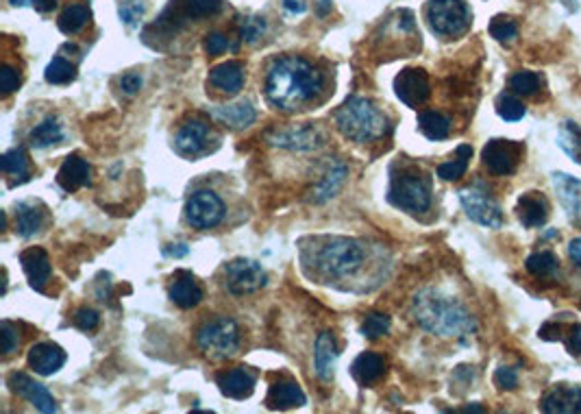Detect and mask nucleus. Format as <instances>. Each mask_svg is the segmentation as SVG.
Listing matches in <instances>:
<instances>
[{"label": "nucleus", "instance_id": "obj_37", "mask_svg": "<svg viewBox=\"0 0 581 414\" xmlns=\"http://www.w3.org/2000/svg\"><path fill=\"white\" fill-rule=\"evenodd\" d=\"M525 269H527L531 275L549 280V277H557V272H560V261H557L551 251H540V253L529 255L527 261H525Z\"/></svg>", "mask_w": 581, "mask_h": 414}, {"label": "nucleus", "instance_id": "obj_15", "mask_svg": "<svg viewBox=\"0 0 581 414\" xmlns=\"http://www.w3.org/2000/svg\"><path fill=\"white\" fill-rule=\"evenodd\" d=\"M268 142L288 151H316L322 144V135L311 124H300V127L272 131L268 133Z\"/></svg>", "mask_w": 581, "mask_h": 414}, {"label": "nucleus", "instance_id": "obj_35", "mask_svg": "<svg viewBox=\"0 0 581 414\" xmlns=\"http://www.w3.org/2000/svg\"><path fill=\"white\" fill-rule=\"evenodd\" d=\"M62 140H64V129L54 118H46L29 133L31 146H35V149H48V146L57 144V142Z\"/></svg>", "mask_w": 581, "mask_h": 414}, {"label": "nucleus", "instance_id": "obj_57", "mask_svg": "<svg viewBox=\"0 0 581 414\" xmlns=\"http://www.w3.org/2000/svg\"><path fill=\"white\" fill-rule=\"evenodd\" d=\"M464 412H484V408H481V406H466Z\"/></svg>", "mask_w": 581, "mask_h": 414}, {"label": "nucleus", "instance_id": "obj_54", "mask_svg": "<svg viewBox=\"0 0 581 414\" xmlns=\"http://www.w3.org/2000/svg\"><path fill=\"white\" fill-rule=\"evenodd\" d=\"M283 7H286L290 14H303L307 9V3L305 0H283Z\"/></svg>", "mask_w": 581, "mask_h": 414}, {"label": "nucleus", "instance_id": "obj_31", "mask_svg": "<svg viewBox=\"0 0 581 414\" xmlns=\"http://www.w3.org/2000/svg\"><path fill=\"white\" fill-rule=\"evenodd\" d=\"M419 127L425 133V138L440 142L447 140L448 133H451V118H447L440 112H434V109H425V112L419 113Z\"/></svg>", "mask_w": 581, "mask_h": 414}, {"label": "nucleus", "instance_id": "obj_14", "mask_svg": "<svg viewBox=\"0 0 581 414\" xmlns=\"http://www.w3.org/2000/svg\"><path fill=\"white\" fill-rule=\"evenodd\" d=\"M394 92L408 107H423L431 96L429 74L423 68H408L394 79Z\"/></svg>", "mask_w": 581, "mask_h": 414}, {"label": "nucleus", "instance_id": "obj_47", "mask_svg": "<svg viewBox=\"0 0 581 414\" xmlns=\"http://www.w3.org/2000/svg\"><path fill=\"white\" fill-rule=\"evenodd\" d=\"M98 323H101V316H98L96 310L92 308H81L76 310L74 314V325L79 327L81 331H94Z\"/></svg>", "mask_w": 581, "mask_h": 414}, {"label": "nucleus", "instance_id": "obj_3", "mask_svg": "<svg viewBox=\"0 0 581 414\" xmlns=\"http://www.w3.org/2000/svg\"><path fill=\"white\" fill-rule=\"evenodd\" d=\"M412 314L425 331L442 338H464L477 331L475 316L462 301L436 288H425L414 297Z\"/></svg>", "mask_w": 581, "mask_h": 414}, {"label": "nucleus", "instance_id": "obj_27", "mask_svg": "<svg viewBox=\"0 0 581 414\" xmlns=\"http://www.w3.org/2000/svg\"><path fill=\"white\" fill-rule=\"evenodd\" d=\"M305 401V392L300 390V386L294 384V381H279V384H272L266 397V406L271 408V410H290V408L303 406Z\"/></svg>", "mask_w": 581, "mask_h": 414}, {"label": "nucleus", "instance_id": "obj_39", "mask_svg": "<svg viewBox=\"0 0 581 414\" xmlns=\"http://www.w3.org/2000/svg\"><path fill=\"white\" fill-rule=\"evenodd\" d=\"M509 90L520 96H534L542 90V76L531 70H518L509 76Z\"/></svg>", "mask_w": 581, "mask_h": 414}, {"label": "nucleus", "instance_id": "obj_8", "mask_svg": "<svg viewBox=\"0 0 581 414\" xmlns=\"http://www.w3.org/2000/svg\"><path fill=\"white\" fill-rule=\"evenodd\" d=\"M222 9V0H172L170 7L163 11L157 25L148 31H157L162 37H172L174 33L183 29L190 20L210 18Z\"/></svg>", "mask_w": 581, "mask_h": 414}, {"label": "nucleus", "instance_id": "obj_36", "mask_svg": "<svg viewBox=\"0 0 581 414\" xmlns=\"http://www.w3.org/2000/svg\"><path fill=\"white\" fill-rule=\"evenodd\" d=\"M90 7L87 5H70V7L64 9V14L59 15L57 25L59 29H62V33H65V35H74V33H79L84 26L90 22Z\"/></svg>", "mask_w": 581, "mask_h": 414}, {"label": "nucleus", "instance_id": "obj_10", "mask_svg": "<svg viewBox=\"0 0 581 414\" xmlns=\"http://www.w3.org/2000/svg\"><path fill=\"white\" fill-rule=\"evenodd\" d=\"M459 203H462L466 216L475 221L477 225L498 229L503 225L501 205L492 199L484 183H473L468 188L459 190Z\"/></svg>", "mask_w": 581, "mask_h": 414}, {"label": "nucleus", "instance_id": "obj_49", "mask_svg": "<svg viewBox=\"0 0 581 414\" xmlns=\"http://www.w3.org/2000/svg\"><path fill=\"white\" fill-rule=\"evenodd\" d=\"M0 331H3V353L5 356H9V353H14L15 349H18V330H15V325H11L9 320H3V325H0Z\"/></svg>", "mask_w": 581, "mask_h": 414}, {"label": "nucleus", "instance_id": "obj_50", "mask_svg": "<svg viewBox=\"0 0 581 414\" xmlns=\"http://www.w3.org/2000/svg\"><path fill=\"white\" fill-rule=\"evenodd\" d=\"M20 85V74L15 73L11 65H3V70H0V87H3V94L7 96L11 94V92L18 90Z\"/></svg>", "mask_w": 581, "mask_h": 414}, {"label": "nucleus", "instance_id": "obj_20", "mask_svg": "<svg viewBox=\"0 0 581 414\" xmlns=\"http://www.w3.org/2000/svg\"><path fill=\"white\" fill-rule=\"evenodd\" d=\"M168 297L181 310H192L202 301V288L190 271H177L168 288Z\"/></svg>", "mask_w": 581, "mask_h": 414}, {"label": "nucleus", "instance_id": "obj_24", "mask_svg": "<svg viewBox=\"0 0 581 414\" xmlns=\"http://www.w3.org/2000/svg\"><path fill=\"white\" fill-rule=\"evenodd\" d=\"M210 85L222 94H238L244 85V64L224 62L210 73Z\"/></svg>", "mask_w": 581, "mask_h": 414}, {"label": "nucleus", "instance_id": "obj_23", "mask_svg": "<svg viewBox=\"0 0 581 414\" xmlns=\"http://www.w3.org/2000/svg\"><path fill=\"white\" fill-rule=\"evenodd\" d=\"M517 216L523 227H542L549 218V201L542 192H525L517 203Z\"/></svg>", "mask_w": 581, "mask_h": 414}, {"label": "nucleus", "instance_id": "obj_13", "mask_svg": "<svg viewBox=\"0 0 581 414\" xmlns=\"http://www.w3.org/2000/svg\"><path fill=\"white\" fill-rule=\"evenodd\" d=\"M481 160L492 174L507 177L517 172L520 160H523V144L514 140H490L481 151Z\"/></svg>", "mask_w": 581, "mask_h": 414}, {"label": "nucleus", "instance_id": "obj_30", "mask_svg": "<svg viewBox=\"0 0 581 414\" xmlns=\"http://www.w3.org/2000/svg\"><path fill=\"white\" fill-rule=\"evenodd\" d=\"M349 174V168L344 166V163H333L331 168H329V172L322 177V182L316 185L314 194H311V201L314 203H325V201L331 199V196H336L340 192V188H342L344 179H347Z\"/></svg>", "mask_w": 581, "mask_h": 414}, {"label": "nucleus", "instance_id": "obj_2", "mask_svg": "<svg viewBox=\"0 0 581 414\" xmlns=\"http://www.w3.org/2000/svg\"><path fill=\"white\" fill-rule=\"evenodd\" d=\"M369 249L358 238L320 236L300 244V261L311 280L322 283L350 281L364 269Z\"/></svg>", "mask_w": 581, "mask_h": 414}, {"label": "nucleus", "instance_id": "obj_26", "mask_svg": "<svg viewBox=\"0 0 581 414\" xmlns=\"http://www.w3.org/2000/svg\"><path fill=\"white\" fill-rule=\"evenodd\" d=\"M338 345L336 338L331 331H322L316 340V351H314V364L316 373L322 381H331L333 373H336V362H338Z\"/></svg>", "mask_w": 581, "mask_h": 414}, {"label": "nucleus", "instance_id": "obj_17", "mask_svg": "<svg viewBox=\"0 0 581 414\" xmlns=\"http://www.w3.org/2000/svg\"><path fill=\"white\" fill-rule=\"evenodd\" d=\"M540 410L549 414H577L581 412V386L556 384L542 397Z\"/></svg>", "mask_w": 581, "mask_h": 414}, {"label": "nucleus", "instance_id": "obj_53", "mask_svg": "<svg viewBox=\"0 0 581 414\" xmlns=\"http://www.w3.org/2000/svg\"><path fill=\"white\" fill-rule=\"evenodd\" d=\"M568 255H571L575 264L581 266V238L571 240V244H568Z\"/></svg>", "mask_w": 581, "mask_h": 414}, {"label": "nucleus", "instance_id": "obj_43", "mask_svg": "<svg viewBox=\"0 0 581 414\" xmlns=\"http://www.w3.org/2000/svg\"><path fill=\"white\" fill-rule=\"evenodd\" d=\"M390 316L388 314H379V312H372L366 316V320L361 323V334H364L369 340H377V338L386 336L390 331Z\"/></svg>", "mask_w": 581, "mask_h": 414}, {"label": "nucleus", "instance_id": "obj_44", "mask_svg": "<svg viewBox=\"0 0 581 414\" xmlns=\"http://www.w3.org/2000/svg\"><path fill=\"white\" fill-rule=\"evenodd\" d=\"M264 31H266V22L264 18H260V15H249V18L240 20V35H242L244 42L255 44L261 35H264Z\"/></svg>", "mask_w": 581, "mask_h": 414}, {"label": "nucleus", "instance_id": "obj_22", "mask_svg": "<svg viewBox=\"0 0 581 414\" xmlns=\"http://www.w3.org/2000/svg\"><path fill=\"white\" fill-rule=\"evenodd\" d=\"M26 360L37 375H53L65 364V351L54 342H40V345L31 347Z\"/></svg>", "mask_w": 581, "mask_h": 414}, {"label": "nucleus", "instance_id": "obj_19", "mask_svg": "<svg viewBox=\"0 0 581 414\" xmlns=\"http://www.w3.org/2000/svg\"><path fill=\"white\" fill-rule=\"evenodd\" d=\"M216 381L218 389H221L222 395L229 397V399H249L255 390L257 378L251 369L238 367L231 370H224V373L218 375Z\"/></svg>", "mask_w": 581, "mask_h": 414}, {"label": "nucleus", "instance_id": "obj_1", "mask_svg": "<svg viewBox=\"0 0 581 414\" xmlns=\"http://www.w3.org/2000/svg\"><path fill=\"white\" fill-rule=\"evenodd\" d=\"M325 76L310 59L286 54L271 64L264 81L266 101L279 112L296 113L320 101Z\"/></svg>", "mask_w": 581, "mask_h": 414}, {"label": "nucleus", "instance_id": "obj_46", "mask_svg": "<svg viewBox=\"0 0 581 414\" xmlns=\"http://www.w3.org/2000/svg\"><path fill=\"white\" fill-rule=\"evenodd\" d=\"M229 48H238L235 44H231V40H229L227 35H222V33H210V35L205 37V53L207 54H222L224 51H229Z\"/></svg>", "mask_w": 581, "mask_h": 414}, {"label": "nucleus", "instance_id": "obj_38", "mask_svg": "<svg viewBox=\"0 0 581 414\" xmlns=\"http://www.w3.org/2000/svg\"><path fill=\"white\" fill-rule=\"evenodd\" d=\"M0 168L9 177L25 182L29 177V155H26L25 149H11L0 157Z\"/></svg>", "mask_w": 581, "mask_h": 414}, {"label": "nucleus", "instance_id": "obj_41", "mask_svg": "<svg viewBox=\"0 0 581 414\" xmlns=\"http://www.w3.org/2000/svg\"><path fill=\"white\" fill-rule=\"evenodd\" d=\"M525 109L523 101H518L514 94H501L497 98V113L501 116L503 120H507V123H518V120L525 118Z\"/></svg>", "mask_w": 581, "mask_h": 414}, {"label": "nucleus", "instance_id": "obj_28", "mask_svg": "<svg viewBox=\"0 0 581 414\" xmlns=\"http://www.w3.org/2000/svg\"><path fill=\"white\" fill-rule=\"evenodd\" d=\"M212 116L218 120V123L227 124L231 129H246L255 123L257 113L255 107L251 105L249 101H240L233 103V105H221L212 109Z\"/></svg>", "mask_w": 581, "mask_h": 414}, {"label": "nucleus", "instance_id": "obj_21", "mask_svg": "<svg viewBox=\"0 0 581 414\" xmlns=\"http://www.w3.org/2000/svg\"><path fill=\"white\" fill-rule=\"evenodd\" d=\"M20 264H22V269H25L26 277H29L31 286L35 288V291L42 292L44 286H46V281L51 280V272H53L51 258H48L46 251H44L42 247L26 249L25 253L20 255Z\"/></svg>", "mask_w": 581, "mask_h": 414}, {"label": "nucleus", "instance_id": "obj_6", "mask_svg": "<svg viewBox=\"0 0 581 414\" xmlns=\"http://www.w3.org/2000/svg\"><path fill=\"white\" fill-rule=\"evenodd\" d=\"M429 29L444 40H455L470 29L473 11L466 0H429L425 9Z\"/></svg>", "mask_w": 581, "mask_h": 414}, {"label": "nucleus", "instance_id": "obj_55", "mask_svg": "<svg viewBox=\"0 0 581 414\" xmlns=\"http://www.w3.org/2000/svg\"><path fill=\"white\" fill-rule=\"evenodd\" d=\"M163 253L170 255V258H183V255H188V247L185 244H168Z\"/></svg>", "mask_w": 581, "mask_h": 414}, {"label": "nucleus", "instance_id": "obj_29", "mask_svg": "<svg viewBox=\"0 0 581 414\" xmlns=\"http://www.w3.org/2000/svg\"><path fill=\"white\" fill-rule=\"evenodd\" d=\"M350 373L358 380V384L361 386H372L375 381H379L383 375H386V360H383L379 353L364 351L355 358L353 367H350Z\"/></svg>", "mask_w": 581, "mask_h": 414}, {"label": "nucleus", "instance_id": "obj_45", "mask_svg": "<svg viewBox=\"0 0 581 414\" xmlns=\"http://www.w3.org/2000/svg\"><path fill=\"white\" fill-rule=\"evenodd\" d=\"M142 15H144V5H142V0H127V3L120 5V18H123L124 25L135 26Z\"/></svg>", "mask_w": 581, "mask_h": 414}, {"label": "nucleus", "instance_id": "obj_33", "mask_svg": "<svg viewBox=\"0 0 581 414\" xmlns=\"http://www.w3.org/2000/svg\"><path fill=\"white\" fill-rule=\"evenodd\" d=\"M470 157H473V149H470L468 144L458 146L453 160L444 162L438 166V177L444 179V182H458V179H462L466 171H468Z\"/></svg>", "mask_w": 581, "mask_h": 414}, {"label": "nucleus", "instance_id": "obj_11", "mask_svg": "<svg viewBox=\"0 0 581 414\" xmlns=\"http://www.w3.org/2000/svg\"><path fill=\"white\" fill-rule=\"evenodd\" d=\"M268 277L264 269L253 260H233L224 266V286L235 297L253 294L266 286Z\"/></svg>", "mask_w": 581, "mask_h": 414}, {"label": "nucleus", "instance_id": "obj_18", "mask_svg": "<svg viewBox=\"0 0 581 414\" xmlns=\"http://www.w3.org/2000/svg\"><path fill=\"white\" fill-rule=\"evenodd\" d=\"M551 182L566 216L575 225H581V179L566 172H553Z\"/></svg>", "mask_w": 581, "mask_h": 414}, {"label": "nucleus", "instance_id": "obj_5", "mask_svg": "<svg viewBox=\"0 0 581 414\" xmlns=\"http://www.w3.org/2000/svg\"><path fill=\"white\" fill-rule=\"evenodd\" d=\"M431 177L416 166H403L401 171H392L388 201L408 214H425L431 207Z\"/></svg>", "mask_w": 581, "mask_h": 414}, {"label": "nucleus", "instance_id": "obj_4", "mask_svg": "<svg viewBox=\"0 0 581 414\" xmlns=\"http://www.w3.org/2000/svg\"><path fill=\"white\" fill-rule=\"evenodd\" d=\"M336 127L344 138L358 144L381 140L392 131L390 120L369 98L350 96L336 112Z\"/></svg>", "mask_w": 581, "mask_h": 414}, {"label": "nucleus", "instance_id": "obj_48", "mask_svg": "<svg viewBox=\"0 0 581 414\" xmlns=\"http://www.w3.org/2000/svg\"><path fill=\"white\" fill-rule=\"evenodd\" d=\"M495 381L501 390H514L518 386V370L512 367H498L495 373Z\"/></svg>", "mask_w": 581, "mask_h": 414}, {"label": "nucleus", "instance_id": "obj_25", "mask_svg": "<svg viewBox=\"0 0 581 414\" xmlns=\"http://www.w3.org/2000/svg\"><path fill=\"white\" fill-rule=\"evenodd\" d=\"M92 177V166L87 163V160L79 155H70L68 160L62 163L57 172V183L62 185L65 192H76L84 185L90 183Z\"/></svg>", "mask_w": 581, "mask_h": 414}, {"label": "nucleus", "instance_id": "obj_34", "mask_svg": "<svg viewBox=\"0 0 581 414\" xmlns=\"http://www.w3.org/2000/svg\"><path fill=\"white\" fill-rule=\"evenodd\" d=\"M557 146L571 157L573 162L581 163V127L571 123V120H564L557 129Z\"/></svg>", "mask_w": 581, "mask_h": 414}, {"label": "nucleus", "instance_id": "obj_51", "mask_svg": "<svg viewBox=\"0 0 581 414\" xmlns=\"http://www.w3.org/2000/svg\"><path fill=\"white\" fill-rule=\"evenodd\" d=\"M120 90L124 92V94L133 96L138 94V92L142 90V76L135 74V73H127L120 79Z\"/></svg>", "mask_w": 581, "mask_h": 414}, {"label": "nucleus", "instance_id": "obj_7", "mask_svg": "<svg viewBox=\"0 0 581 414\" xmlns=\"http://www.w3.org/2000/svg\"><path fill=\"white\" fill-rule=\"evenodd\" d=\"M196 345L210 360H231L240 351V327L233 319L218 316L207 320L196 334Z\"/></svg>", "mask_w": 581, "mask_h": 414}, {"label": "nucleus", "instance_id": "obj_52", "mask_svg": "<svg viewBox=\"0 0 581 414\" xmlns=\"http://www.w3.org/2000/svg\"><path fill=\"white\" fill-rule=\"evenodd\" d=\"M566 345H568V349H571V353H575V356H581V323L573 327Z\"/></svg>", "mask_w": 581, "mask_h": 414}, {"label": "nucleus", "instance_id": "obj_16", "mask_svg": "<svg viewBox=\"0 0 581 414\" xmlns=\"http://www.w3.org/2000/svg\"><path fill=\"white\" fill-rule=\"evenodd\" d=\"M9 389L15 392V395H20L22 399H26L29 403H33V406L37 408L40 412H57V401H54V397L48 392L46 386L37 384L35 380H31L29 375L25 373H11L9 375Z\"/></svg>", "mask_w": 581, "mask_h": 414}, {"label": "nucleus", "instance_id": "obj_58", "mask_svg": "<svg viewBox=\"0 0 581 414\" xmlns=\"http://www.w3.org/2000/svg\"><path fill=\"white\" fill-rule=\"evenodd\" d=\"M26 3H29V0H11V5H15V7H25Z\"/></svg>", "mask_w": 581, "mask_h": 414}, {"label": "nucleus", "instance_id": "obj_32", "mask_svg": "<svg viewBox=\"0 0 581 414\" xmlns=\"http://www.w3.org/2000/svg\"><path fill=\"white\" fill-rule=\"evenodd\" d=\"M44 225V210L35 203H22L15 212V232L22 238H31L40 232Z\"/></svg>", "mask_w": 581, "mask_h": 414}, {"label": "nucleus", "instance_id": "obj_56", "mask_svg": "<svg viewBox=\"0 0 581 414\" xmlns=\"http://www.w3.org/2000/svg\"><path fill=\"white\" fill-rule=\"evenodd\" d=\"M54 5H57V0H33V7H35L37 11H42V14L54 9Z\"/></svg>", "mask_w": 581, "mask_h": 414}, {"label": "nucleus", "instance_id": "obj_12", "mask_svg": "<svg viewBox=\"0 0 581 414\" xmlns=\"http://www.w3.org/2000/svg\"><path fill=\"white\" fill-rule=\"evenodd\" d=\"M185 218L194 229H213L222 222L224 203L213 190H196L185 203Z\"/></svg>", "mask_w": 581, "mask_h": 414}, {"label": "nucleus", "instance_id": "obj_42", "mask_svg": "<svg viewBox=\"0 0 581 414\" xmlns=\"http://www.w3.org/2000/svg\"><path fill=\"white\" fill-rule=\"evenodd\" d=\"M490 35L501 44L514 42L518 35V22L509 15H497L490 22Z\"/></svg>", "mask_w": 581, "mask_h": 414}, {"label": "nucleus", "instance_id": "obj_40", "mask_svg": "<svg viewBox=\"0 0 581 414\" xmlns=\"http://www.w3.org/2000/svg\"><path fill=\"white\" fill-rule=\"evenodd\" d=\"M44 76H46L48 84L65 85L76 79V65L70 64L68 59L64 57H54L53 62L46 65V73H44Z\"/></svg>", "mask_w": 581, "mask_h": 414}, {"label": "nucleus", "instance_id": "obj_9", "mask_svg": "<svg viewBox=\"0 0 581 414\" xmlns=\"http://www.w3.org/2000/svg\"><path fill=\"white\" fill-rule=\"evenodd\" d=\"M221 146V135L202 118H190L174 135V151L185 160H199Z\"/></svg>", "mask_w": 581, "mask_h": 414}]
</instances>
